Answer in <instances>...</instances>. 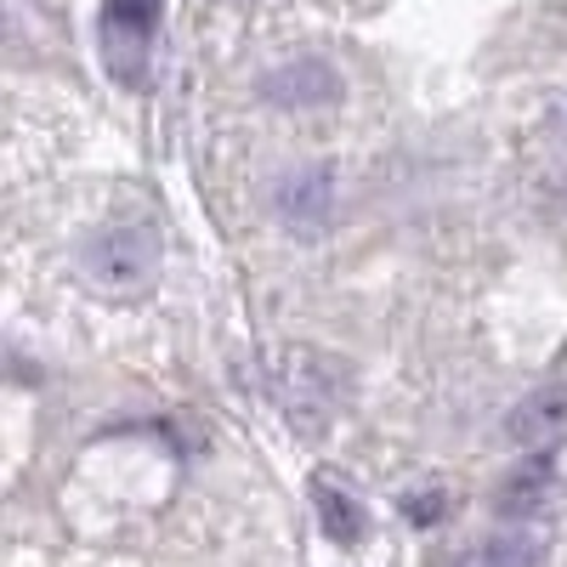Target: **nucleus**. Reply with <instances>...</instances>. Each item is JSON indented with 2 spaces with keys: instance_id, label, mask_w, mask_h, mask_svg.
<instances>
[{
  "instance_id": "f257e3e1",
  "label": "nucleus",
  "mask_w": 567,
  "mask_h": 567,
  "mask_svg": "<svg viewBox=\"0 0 567 567\" xmlns=\"http://www.w3.org/2000/svg\"><path fill=\"white\" fill-rule=\"evenodd\" d=\"M85 278L97 290H142L154 278V261H159V239L148 227H103L85 239Z\"/></svg>"
},
{
  "instance_id": "f03ea898",
  "label": "nucleus",
  "mask_w": 567,
  "mask_h": 567,
  "mask_svg": "<svg viewBox=\"0 0 567 567\" xmlns=\"http://www.w3.org/2000/svg\"><path fill=\"white\" fill-rule=\"evenodd\" d=\"M159 12H165V0H109L103 7V58H109L114 80L142 85V74H148V45L159 34Z\"/></svg>"
},
{
  "instance_id": "7ed1b4c3",
  "label": "nucleus",
  "mask_w": 567,
  "mask_h": 567,
  "mask_svg": "<svg viewBox=\"0 0 567 567\" xmlns=\"http://www.w3.org/2000/svg\"><path fill=\"white\" fill-rule=\"evenodd\" d=\"M336 392H341V374H336V363H329V358H318V352H290V358L278 363V403L290 409V420L307 425V432L329 414Z\"/></svg>"
},
{
  "instance_id": "20e7f679",
  "label": "nucleus",
  "mask_w": 567,
  "mask_h": 567,
  "mask_svg": "<svg viewBox=\"0 0 567 567\" xmlns=\"http://www.w3.org/2000/svg\"><path fill=\"white\" fill-rule=\"evenodd\" d=\"M505 432H511V443H523L528 454H545V449L567 443V386H539V392H528L523 403L511 409Z\"/></svg>"
},
{
  "instance_id": "39448f33",
  "label": "nucleus",
  "mask_w": 567,
  "mask_h": 567,
  "mask_svg": "<svg viewBox=\"0 0 567 567\" xmlns=\"http://www.w3.org/2000/svg\"><path fill=\"white\" fill-rule=\"evenodd\" d=\"M261 97H267L272 109H323V103L341 97V74L329 69V63H318V58L284 63V69H272V74L261 80Z\"/></svg>"
},
{
  "instance_id": "423d86ee",
  "label": "nucleus",
  "mask_w": 567,
  "mask_h": 567,
  "mask_svg": "<svg viewBox=\"0 0 567 567\" xmlns=\"http://www.w3.org/2000/svg\"><path fill=\"white\" fill-rule=\"evenodd\" d=\"M329 199H336V182H329V171H296V176H284L278 182V216L290 221L296 233H318L323 216H329Z\"/></svg>"
},
{
  "instance_id": "0eeeda50",
  "label": "nucleus",
  "mask_w": 567,
  "mask_h": 567,
  "mask_svg": "<svg viewBox=\"0 0 567 567\" xmlns=\"http://www.w3.org/2000/svg\"><path fill=\"white\" fill-rule=\"evenodd\" d=\"M550 494H556V471H550V460H545V454H528V460L499 483L494 499H499V516H534V511H545Z\"/></svg>"
},
{
  "instance_id": "6e6552de",
  "label": "nucleus",
  "mask_w": 567,
  "mask_h": 567,
  "mask_svg": "<svg viewBox=\"0 0 567 567\" xmlns=\"http://www.w3.org/2000/svg\"><path fill=\"white\" fill-rule=\"evenodd\" d=\"M312 505H318V523H323V534L336 539V545H358L363 539V505L352 499V488H341V483H329V477H312Z\"/></svg>"
},
{
  "instance_id": "1a4fd4ad",
  "label": "nucleus",
  "mask_w": 567,
  "mask_h": 567,
  "mask_svg": "<svg viewBox=\"0 0 567 567\" xmlns=\"http://www.w3.org/2000/svg\"><path fill=\"white\" fill-rule=\"evenodd\" d=\"M539 556H545L539 534H528V528H505V534L483 539L460 567H539Z\"/></svg>"
},
{
  "instance_id": "9d476101",
  "label": "nucleus",
  "mask_w": 567,
  "mask_h": 567,
  "mask_svg": "<svg viewBox=\"0 0 567 567\" xmlns=\"http://www.w3.org/2000/svg\"><path fill=\"white\" fill-rule=\"evenodd\" d=\"M403 516L414 528H432V523L449 516V494L443 488H414V494H403Z\"/></svg>"
},
{
  "instance_id": "9b49d317",
  "label": "nucleus",
  "mask_w": 567,
  "mask_h": 567,
  "mask_svg": "<svg viewBox=\"0 0 567 567\" xmlns=\"http://www.w3.org/2000/svg\"><path fill=\"white\" fill-rule=\"evenodd\" d=\"M550 125H556V136H561V142H567V97H561V103H556V114H550Z\"/></svg>"
}]
</instances>
